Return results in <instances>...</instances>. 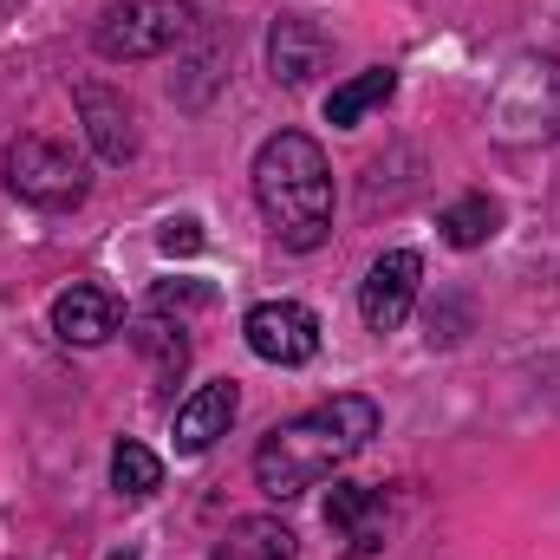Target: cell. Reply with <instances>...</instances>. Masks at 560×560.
Segmentation results:
<instances>
[{
    "label": "cell",
    "instance_id": "16",
    "mask_svg": "<svg viewBox=\"0 0 560 560\" xmlns=\"http://www.w3.org/2000/svg\"><path fill=\"white\" fill-rule=\"evenodd\" d=\"M138 346L150 352V372H156V385H176L183 378V365H189V339H183V319L170 326L163 313H150L138 326Z\"/></svg>",
    "mask_w": 560,
    "mask_h": 560
},
{
    "label": "cell",
    "instance_id": "3",
    "mask_svg": "<svg viewBox=\"0 0 560 560\" xmlns=\"http://www.w3.org/2000/svg\"><path fill=\"white\" fill-rule=\"evenodd\" d=\"M196 33V7L189 0H118L98 26L92 46L112 66H138V59H163Z\"/></svg>",
    "mask_w": 560,
    "mask_h": 560
},
{
    "label": "cell",
    "instance_id": "4",
    "mask_svg": "<svg viewBox=\"0 0 560 560\" xmlns=\"http://www.w3.org/2000/svg\"><path fill=\"white\" fill-rule=\"evenodd\" d=\"M489 125L509 143H555L560 138V59H522L489 98Z\"/></svg>",
    "mask_w": 560,
    "mask_h": 560
},
{
    "label": "cell",
    "instance_id": "15",
    "mask_svg": "<svg viewBox=\"0 0 560 560\" xmlns=\"http://www.w3.org/2000/svg\"><path fill=\"white\" fill-rule=\"evenodd\" d=\"M436 229H443V242H450V248H463V255H469V248H482V242L502 229V202H495V196H456V202L436 215Z\"/></svg>",
    "mask_w": 560,
    "mask_h": 560
},
{
    "label": "cell",
    "instance_id": "17",
    "mask_svg": "<svg viewBox=\"0 0 560 560\" xmlns=\"http://www.w3.org/2000/svg\"><path fill=\"white\" fill-rule=\"evenodd\" d=\"M112 489L118 495H131V502H143V495H156L163 489V463H156V450H143V443H118L112 450Z\"/></svg>",
    "mask_w": 560,
    "mask_h": 560
},
{
    "label": "cell",
    "instance_id": "9",
    "mask_svg": "<svg viewBox=\"0 0 560 560\" xmlns=\"http://www.w3.org/2000/svg\"><path fill=\"white\" fill-rule=\"evenodd\" d=\"M326 59H332V33H326L319 20H300V13L275 20V33H268V72H275L280 85H306V79H319Z\"/></svg>",
    "mask_w": 560,
    "mask_h": 560
},
{
    "label": "cell",
    "instance_id": "12",
    "mask_svg": "<svg viewBox=\"0 0 560 560\" xmlns=\"http://www.w3.org/2000/svg\"><path fill=\"white\" fill-rule=\"evenodd\" d=\"M118 300L105 293V287H66L59 300H52V332L66 339V346H105L112 332H118Z\"/></svg>",
    "mask_w": 560,
    "mask_h": 560
},
{
    "label": "cell",
    "instance_id": "8",
    "mask_svg": "<svg viewBox=\"0 0 560 560\" xmlns=\"http://www.w3.org/2000/svg\"><path fill=\"white\" fill-rule=\"evenodd\" d=\"M326 528H332V541L352 560H372L385 548V528H392L385 495L365 489V482H332V495H326Z\"/></svg>",
    "mask_w": 560,
    "mask_h": 560
},
{
    "label": "cell",
    "instance_id": "20",
    "mask_svg": "<svg viewBox=\"0 0 560 560\" xmlns=\"http://www.w3.org/2000/svg\"><path fill=\"white\" fill-rule=\"evenodd\" d=\"M7 7H20V0H0V13H7Z\"/></svg>",
    "mask_w": 560,
    "mask_h": 560
},
{
    "label": "cell",
    "instance_id": "13",
    "mask_svg": "<svg viewBox=\"0 0 560 560\" xmlns=\"http://www.w3.org/2000/svg\"><path fill=\"white\" fill-rule=\"evenodd\" d=\"M209 560H293V528L275 515H242L229 522V535L215 541Z\"/></svg>",
    "mask_w": 560,
    "mask_h": 560
},
{
    "label": "cell",
    "instance_id": "11",
    "mask_svg": "<svg viewBox=\"0 0 560 560\" xmlns=\"http://www.w3.org/2000/svg\"><path fill=\"white\" fill-rule=\"evenodd\" d=\"M242 411V392H235V378H215V385H202L183 411H176V456H202L215 436H229V423Z\"/></svg>",
    "mask_w": 560,
    "mask_h": 560
},
{
    "label": "cell",
    "instance_id": "10",
    "mask_svg": "<svg viewBox=\"0 0 560 560\" xmlns=\"http://www.w3.org/2000/svg\"><path fill=\"white\" fill-rule=\"evenodd\" d=\"M79 118H85V138L92 150L105 156V163H125V156H138V118H131V105H125V92H112V85H79Z\"/></svg>",
    "mask_w": 560,
    "mask_h": 560
},
{
    "label": "cell",
    "instance_id": "1",
    "mask_svg": "<svg viewBox=\"0 0 560 560\" xmlns=\"http://www.w3.org/2000/svg\"><path fill=\"white\" fill-rule=\"evenodd\" d=\"M372 436H378V405L359 398V392H339V398L313 405L306 418L275 423V430L261 436V450H255V482H261V495L293 502V495L319 489V482H326L346 456H359Z\"/></svg>",
    "mask_w": 560,
    "mask_h": 560
},
{
    "label": "cell",
    "instance_id": "5",
    "mask_svg": "<svg viewBox=\"0 0 560 560\" xmlns=\"http://www.w3.org/2000/svg\"><path fill=\"white\" fill-rule=\"evenodd\" d=\"M0 170H7V189H13L26 209H46V215L79 209V202H85V189H92L85 163H79L66 143H52V138H13Z\"/></svg>",
    "mask_w": 560,
    "mask_h": 560
},
{
    "label": "cell",
    "instance_id": "7",
    "mask_svg": "<svg viewBox=\"0 0 560 560\" xmlns=\"http://www.w3.org/2000/svg\"><path fill=\"white\" fill-rule=\"evenodd\" d=\"M418 280H423V261L411 255V248L378 255L372 275H365V287H359L365 326H372V332H398V326L411 319V306H418Z\"/></svg>",
    "mask_w": 560,
    "mask_h": 560
},
{
    "label": "cell",
    "instance_id": "18",
    "mask_svg": "<svg viewBox=\"0 0 560 560\" xmlns=\"http://www.w3.org/2000/svg\"><path fill=\"white\" fill-rule=\"evenodd\" d=\"M209 300H215V287H202V280H156L150 287V313H163V319L170 313H202Z\"/></svg>",
    "mask_w": 560,
    "mask_h": 560
},
{
    "label": "cell",
    "instance_id": "2",
    "mask_svg": "<svg viewBox=\"0 0 560 560\" xmlns=\"http://www.w3.org/2000/svg\"><path fill=\"white\" fill-rule=\"evenodd\" d=\"M255 202L280 248L313 255L332 235V170L306 131H275L255 150Z\"/></svg>",
    "mask_w": 560,
    "mask_h": 560
},
{
    "label": "cell",
    "instance_id": "14",
    "mask_svg": "<svg viewBox=\"0 0 560 560\" xmlns=\"http://www.w3.org/2000/svg\"><path fill=\"white\" fill-rule=\"evenodd\" d=\"M392 92H398V72H392V66H372V72L346 79V85L326 98V125H332V131H352V125H359L365 112H378Z\"/></svg>",
    "mask_w": 560,
    "mask_h": 560
},
{
    "label": "cell",
    "instance_id": "19",
    "mask_svg": "<svg viewBox=\"0 0 560 560\" xmlns=\"http://www.w3.org/2000/svg\"><path fill=\"white\" fill-rule=\"evenodd\" d=\"M156 248L176 261V255H202V222H189V215H176V222H163V235H156Z\"/></svg>",
    "mask_w": 560,
    "mask_h": 560
},
{
    "label": "cell",
    "instance_id": "6",
    "mask_svg": "<svg viewBox=\"0 0 560 560\" xmlns=\"http://www.w3.org/2000/svg\"><path fill=\"white\" fill-rule=\"evenodd\" d=\"M242 339H248L255 359H268L280 372L319 359V319H313V306H300V300H261V306H248Z\"/></svg>",
    "mask_w": 560,
    "mask_h": 560
}]
</instances>
